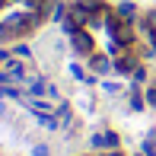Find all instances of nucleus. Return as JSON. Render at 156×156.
Returning <instances> with one entry per match:
<instances>
[{
    "label": "nucleus",
    "instance_id": "nucleus-1",
    "mask_svg": "<svg viewBox=\"0 0 156 156\" xmlns=\"http://www.w3.org/2000/svg\"><path fill=\"white\" fill-rule=\"evenodd\" d=\"M48 0H0V41L19 38L45 19Z\"/></svg>",
    "mask_w": 156,
    "mask_h": 156
},
{
    "label": "nucleus",
    "instance_id": "nucleus-2",
    "mask_svg": "<svg viewBox=\"0 0 156 156\" xmlns=\"http://www.w3.org/2000/svg\"><path fill=\"white\" fill-rule=\"evenodd\" d=\"M26 67L19 64V58H6L0 54V83H23Z\"/></svg>",
    "mask_w": 156,
    "mask_h": 156
},
{
    "label": "nucleus",
    "instance_id": "nucleus-3",
    "mask_svg": "<svg viewBox=\"0 0 156 156\" xmlns=\"http://www.w3.org/2000/svg\"><path fill=\"white\" fill-rule=\"evenodd\" d=\"M93 70H96V73H108V70H112L108 58H102V54H96V58H93Z\"/></svg>",
    "mask_w": 156,
    "mask_h": 156
},
{
    "label": "nucleus",
    "instance_id": "nucleus-4",
    "mask_svg": "<svg viewBox=\"0 0 156 156\" xmlns=\"http://www.w3.org/2000/svg\"><path fill=\"white\" fill-rule=\"evenodd\" d=\"M29 93H32V96L48 93V83H45V80H32V83H29Z\"/></svg>",
    "mask_w": 156,
    "mask_h": 156
},
{
    "label": "nucleus",
    "instance_id": "nucleus-5",
    "mask_svg": "<svg viewBox=\"0 0 156 156\" xmlns=\"http://www.w3.org/2000/svg\"><path fill=\"white\" fill-rule=\"evenodd\" d=\"M32 156H51V150H48L45 144H35L32 147Z\"/></svg>",
    "mask_w": 156,
    "mask_h": 156
},
{
    "label": "nucleus",
    "instance_id": "nucleus-6",
    "mask_svg": "<svg viewBox=\"0 0 156 156\" xmlns=\"http://www.w3.org/2000/svg\"><path fill=\"white\" fill-rule=\"evenodd\" d=\"M147 102H150L153 108H156V86H150V89H147Z\"/></svg>",
    "mask_w": 156,
    "mask_h": 156
},
{
    "label": "nucleus",
    "instance_id": "nucleus-7",
    "mask_svg": "<svg viewBox=\"0 0 156 156\" xmlns=\"http://www.w3.org/2000/svg\"><path fill=\"white\" fill-rule=\"evenodd\" d=\"M108 156H124V153H118V150H115V153H108Z\"/></svg>",
    "mask_w": 156,
    "mask_h": 156
}]
</instances>
